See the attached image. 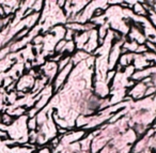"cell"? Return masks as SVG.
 <instances>
[{"mask_svg":"<svg viewBox=\"0 0 156 153\" xmlns=\"http://www.w3.org/2000/svg\"><path fill=\"white\" fill-rule=\"evenodd\" d=\"M149 17H150V20H151V24L153 25L154 28L156 29V13L154 11H150Z\"/></svg>","mask_w":156,"mask_h":153,"instance_id":"cell-3","label":"cell"},{"mask_svg":"<svg viewBox=\"0 0 156 153\" xmlns=\"http://www.w3.org/2000/svg\"><path fill=\"white\" fill-rule=\"evenodd\" d=\"M73 62H69V64L66 65V67H64L63 70H61V71H59L58 75H57L56 79H55L54 82V86H52V88H54L55 91H58V89H61V87H62L63 82H64V80L66 79V77L69 76V74L71 73L72 69H73Z\"/></svg>","mask_w":156,"mask_h":153,"instance_id":"cell-1","label":"cell"},{"mask_svg":"<svg viewBox=\"0 0 156 153\" xmlns=\"http://www.w3.org/2000/svg\"><path fill=\"white\" fill-rule=\"evenodd\" d=\"M27 126H28V129L30 131H35L37 127V118H29L28 121H27Z\"/></svg>","mask_w":156,"mask_h":153,"instance_id":"cell-2","label":"cell"},{"mask_svg":"<svg viewBox=\"0 0 156 153\" xmlns=\"http://www.w3.org/2000/svg\"><path fill=\"white\" fill-rule=\"evenodd\" d=\"M155 123H156V118H155Z\"/></svg>","mask_w":156,"mask_h":153,"instance_id":"cell-5","label":"cell"},{"mask_svg":"<svg viewBox=\"0 0 156 153\" xmlns=\"http://www.w3.org/2000/svg\"><path fill=\"white\" fill-rule=\"evenodd\" d=\"M39 153H50V152H49V149H48L47 147H45V148L41 149V150L39 151Z\"/></svg>","mask_w":156,"mask_h":153,"instance_id":"cell-4","label":"cell"}]
</instances>
